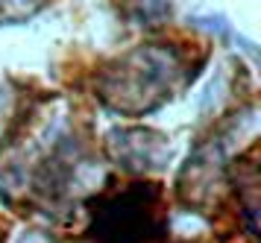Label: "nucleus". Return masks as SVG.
Instances as JSON below:
<instances>
[{"instance_id": "obj_1", "label": "nucleus", "mask_w": 261, "mask_h": 243, "mask_svg": "<svg viewBox=\"0 0 261 243\" xmlns=\"http://www.w3.org/2000/svg\"><path fill=\"white\" fill-rule=\"evenodd\" d=\"M182 79V65L165 47H138L118 59L100 82V94L115 112L144 115L170 100L173 85Z\"/></svg>"}, {"instance_id": "obj_2", "label": "nucleus", "mask_w": 261, "mask_h": 243, "mask_svg": "<svg viewBox=\"0 0 261 243\" xmlns=\"http://www.w3.org/2000/svg\"><path fill=\"white\" fill-rule=\"evenodd\" d=\"M167 211L159 185H129L91 199V243H162Z\"/></svg>"}, {"instance_id": "obj_3", "label": "nucleus", "mask_w": 261, "mask_h": 243, "mask_svg": "<svg viewBox=\"0 0 261 243\" xmlns=\"http://www.w3.org/2000/svg\"><path fill=\"white\" fill-rule=\"evenodd\" d=\"M41 6V0H0V21H24Z\"/></svg>"}]
</instances>
